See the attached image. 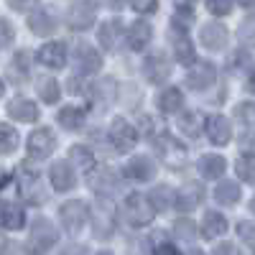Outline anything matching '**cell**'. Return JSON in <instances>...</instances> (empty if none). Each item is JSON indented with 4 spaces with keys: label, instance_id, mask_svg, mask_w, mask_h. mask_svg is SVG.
<instances>
[{
    "label": "cell",
    "instance_id": "cell-13",
    "mask_svg": "<svg viewBox=\"0 0 255 255\" xmlns=\"http://www.w3.org/2000/svg\"><path fill=\"white\" fill-rule=\"evenodd\" d=\"M202 199H204V189H202L199 184H194V181L184 184V186L176 191V207H179L181 212H191L194 207H199Z\"/></svg>",
    "mask_w": 255,
    "mask_h": 255
},
{
    "label": "cell",
    "instance_id": "cell-16",
    "mask_svg": "<svg viewBox=\"0 0 255 255\" xmlns=\"http://www.w3.org/2000/svg\"><path fill=\"white\" fill-rule=\"evenodd\" d=\"M153 171H156L153 161L145 158V156H138L133 161H128V166H125V176H130L135 181H151L153 179Z\"/></svg>",
    "mask_w": 255,
    "mask_h": 255
},
{
    "label": "cell",
    "instance_id": "cell-46",
    "mask_svg": "<svg viewBox=\"0 0 255 255\" xmlns=\"http://www.w3.org/2000/svg\"><path fill=\"white\" fill-rule=\"evenodd\" d=\"M156 255H181V253H179L171 243H161V245L156 248Z\"/></svg>",
    "mask_w": 255,
    "mask_h": 255
},
{
    "label": "cell",
    "instance_id": "cell-55",
    "mask_svg": "<svg viewBox=\"0 0 255 255\" xmlns=\"http://www.w3.org/2000/svg\"><path fill=\"white\" fill-rule=\"evenodd\" d=\"M97 255H113V253H108V250H105V253H97Z\"/></svg>",
    "mask_w": 255,
    "mask_h": 255
},
{
    "label": "cell",
    "instance_id": "cell-2",
    "mask_svg": "<svg viewBox=\"0 0 255 255\" xmlns=\"http://www.w3.org/2000/svg\"><path fill=\"white\" fill-rule=\"evenodd\" d=\"M56 243V227L46 220V217H38L33 222L31 230V243H28V253L31 255H46Z\"/></svg>",
    "mask_w": 255,
    "mask_h": 255
},
{
    "label": "cell",
    "instance_id": "cell-14",
    "mask_svg": "<svg viewBox=\"0 0 255 255\" xmlns=\"http://www.w3.org/2000/svg\"><path fill=\"white\" fill-rule=\"evenodd\" d=\"M90 186L95 191H100V194H110V191H115V186H118V174L113 171V168H92Z\"/></svg>",
    "mask_w": 255,
    "mask_h": 255
},
{
    "label": "cell",
    "instance_id": "cell-23",
    "mask_svg": "<svg viewBox=\"0 0 255 255\" xmlns=\"http://www.w3.org/2000/svg\"><path fill=\"white\" fill-rule=\"evenodd\" d=\"M145 77L148 79H151L153 84H158V82H166V77L168 74H171V67H168V61L158 54V56H151V59H148L145 61Z\"/></svg>",
    "mask_w": 255,
    "mask_h": 255
},
{
    "label": "cell",
    "instance_id": "cell-51",
    "mask_svg": "<svg viewBox=\"0 0 255 255\" xmlns=\"http://www.w3.org/2000/svg\"><path fill=\"white\" fill-rule=\"evenodd\" d=\"M110 5H113V8H120V5H123V0H110Z\"/></svg>",
    "mask_w": 255,
    "mask_h": 255
},
{
    "label": "cell",
    "instance_id": "cell-24",
    "mask_svg": "<svg viewBox=\"0 0 255 255\" xmlns=\"http://www.w3.org/2000/svg\"><path fill=\"white\" fill-rule=\"evenodd\" d=\"M0 222L5 230H20L23 227V209L15 207L13 202H3L0 207Z\"/></svg>",
    "mask_w": 255,
    "mask_h": 255
},
{
    "label": "cell",
    "instance_id": "cell-21",
    "mask_svg": "<svg viewBox=\"0 0 255 255\" xmlns=\"http://www.w3.org/2000/svg\"><path fill=\"white\" fill-rule=\"evenodd\" d=\"M227 168V161L217 153H209V156H202L199 158V171L204 179H220Z\"/></svg>",
    "mask_w": 255,
    "mask_h": 255
},
{
    "label": "cell",
    "instance_id": "cell-32",
    "mask_svg": "<svg viewBox=\"0 0 255 255\" xmlns=\"http://www.w3.org/2000/svg\"><path fill=\"white\" fill-rule=\"evenodd\" d=\"M174 51H176V59H179L181 64H191V61L197 59L194 46H191V41L186 38V31H181L179 38H174Z\"/></svg>",
    "mask_w": 255,
    "mask_h": 255
},
{
    "label": "cell",
    "instance_id": "cell-30",
    "mask_svg": "<svg viewBox=\"0 0 255 255\" xmlns=\"http://www.w3.org/2000/svg\"><path fill=\"white\" fill-rule=\"evenodd\" d=\"M179 128H181V133H186L189 138H197L202 133V128H204V118L194 110H189L179 118Z\"/></svg>",
    "mask_w": 255,
    "mask_h": 255
},
{
    "label": "cell",
    "instance_id": "cell-41",
    "mask_svg": "<svg viewBox=\"0 0 255 255\" xmlns=\"http://www.w3.org/2000/svg\"><path fill=\"white\" fill-rule=\"evenodd\" d=\"M238 118L243 123H255V105L253 102H240L238 105Z\"/></svg>",
    "mask_w": 255,
    "mask_h": 255
},
{
    "label": "cell",
    "instance_id": "cell-15",
    "mask_svg": "<svg viewBox=\"0 0 255 255\" xmlns=\"http://www.w3.org/2000/svg\"><path fill=\"white\" fill-rule=\"evenodd\" d=\"M8 115L18 123H33V120H38V108H36V102L18 97L8 105Z\"/></svg>",
    "mask_w": 255,
    "mask_h": 255
},
{
    "label": "cell",
    "instance_id": "cell-42",
    "mask_svg": "<svg viewBox=\"0 0 255 255\" xmlns=\"http://www.w3.org/2000/svg\"><path fill=\"white\" fill-rule=\"evenodd\" d=\"M13 36H15L13 26L8 23L5 18H0V46H8L10 41H13Z\"/></svg>",
    "mask_w": 255,
    "mask_h": 255
},
{
    "label": "cell",
    "instance_id": "cell-17",
    "mask_svg": "<svg viewBox=\"0 0 255 255\" xmlns=\"http://www.w3.org/2000/svg\"><path fill=\"white\" fill-rule=\"evenodd\" d=\"M51 184L56 191H69L74 186V171L67 161H56L51 166Z\"/></svg>",
    "mask_w": 255,
    "mask_h": 255
},
{
    "label": "cell",
    "instance_id": "cell-1",
    "mask_svg": "<svg viewBox=\"0 0 255 255\" xmlns=\"http://www.w3.org/2000/svg\"><path fill=\"white\" fill-rule=\"evenodd\" d=\"M123 212H125L128 222L135 225V227H145V225H151V222H153V217H156V207L151 204V199H148L145 194H138V191L125 199Z\"/></svg>",
    "mask_w": 255,
    "mask_h": 255
},
{
    "label": "cell",
    "instance_id": "cell-8",
    "mask_svg": "<svg viewBox=\"0 0 255 255\" xmlns=\"http://www.w3.org/2000/svg\"><path fill=\"white\" fill-rule=\"evenodd\" d=\"M199 41L209 51H222L227 46V41H230V33L222 23H204L202 33H199Z\"/></svg>",
    "mask_w": 255,
    "mask_h": 255
},
{
    "label": "cell",
    "instance_id": "cell-6",
    "mask_svg": "<svg viewBox=\"0 0 255 255\" xmlns=\"http://www.w3.org/2000/svg\"><path fill=\"white\" fill-rule=\"evenodd\" d=\"M95 15H97V5L90 3V0H79V3L72 5V10H69V26H72V31H87V28H92Z\"/></svg>",
    "mask_w": 255,
    "mask_h": 255
},
{
    "label": "cell",
    "instance_id": "cell-5",
    "mask_svg": "<svg viewBox=\"0 0 255 255\" xmlns=\"http://www.w3.org/2000/svg\"><path fill=\"white\" fill-rule=\"evenodd\" d=\"M110 138H113V145L118 148L120 153H128L133 151V145L138 140V130L123 118H115L113 125H110Z\"/></svg>",
    "mask_w": 255,
    "mask_h": 255
},
{
    "label": "cell",
    "instance_id": "cell-19",
    "mask_svg": "<svg viewBox=\"0 0 255 255\" xmlns=\"http://www.w3.org/2000/svg\"><path fill=\"white\" fill-rule=\"evenodd\" d=\"M120 26L123 20H108V23H102L100 31H97V38H100V46L108 49V51H115L118 49V41H120Z\"/></svg>",
    "mask_w": 255,
    "mask_h": 255
},
{
    "label": "cell",
    "instance_id": "cell-47",
    "mask_svg": "<svg viewBox=\"0 0 255 255\" xmlns=\"http://www.w3.org/2000/svg\"><path fill=\"white\" fill-rule=\"evenodd\" d=\"M215 255H235V245H230V243H222V245H217Z\"/></svg>",
    "mask_w": 255,
    "mask_h": 255
},
{
    "label": "cell",
    "instance_id": "cell-52",
    "mask_svg": "<svg viewBox=\"0 0 255 255\" xmlns=\"http://www.w3.org/2000/svg\"><path fill=\"white\" fill-rule=\"evenodd\" d=\"M189 255H204V253H202V250H191Z\"/></svg>",
    "mask_w": 255,
    "mask_h": 255
},
{
    "label": "cell",
    "instance_id": "cell-28",
    "mask_svg": "<svg viewBox=\"0 0 255 255\" xmlns=\"http://www.w3.org/2000/svg\"><path fill=\"white\" fill-rule=\"evenodd\" d=\"M215 199L220 204H227V207L238 204L240 202V186L235 181H220L217 189H215Z\"/></svg>",
    "mask_w": 255,
    "mask_h": 255
},
{
    "label": "cell",
    "instance_id": "cell-36",
    "mask_svg": "<svg viewBox=\"0 0 255 255\" xmlns=\"http://www.w3.org/2000/svg\"><path fill=\"white\" fill-rule=\"evenodd\" d=\"M38 95H41V100L44 102H56L59 100V95H61V90H59V82L56 79H51V77H46V79H41L38 82Z\"/></svg>",
    "mask_w": 255,
    "mask_h": 255
},
{
    "label": "cell",
    "instance_id": "cell-34",
    "mask_svg": "<svg viewBox=\"0 0 255 255\" xmlns=\"http://www.w3.org/2000/svg\"><path fill=\"white\" fill-rule=\"evenodd\" d=\"M151 204L158 209V212H163V209H168V207H176V191H171L168 186H158L156 191H153V197H151Z\"/></svg>",
    "mask_w": 255,
    "mask_h": 255
},
{
    "label": "cell",
    "instance_id": "cell-10",
    "mask_svg": "<svg viewBox=\"0 0 255 255\" xmlns=\"http://www.w3.org/2000/svg\"><path fill=\"white\" fill-rule=\"evenodd\" d=\"M36 61L38 64H44V67L49 69H61L64 64H67V46L64 44H46V46H41L38 54H36Z\"/></svg>",
    "mask_w": 255,
    "mask_h": 255
},
{
    "label": "cell",
    "instance_id": "cell-7",
    "mask_svg": "<svg viewBox=\"0 0 255 255\" xmlns=\"http://www.w3.org/2000/svg\"><path fill=\"white\" fill-rule=\"evenodd\" d=\"M54 145H56L54 133L49 128H38V130H33L31 138H28V153H31V158H49Z\"/></svg>",
    "mask_w": 255,
    "mask_h": 255
},
{
    "label": "cell",
    "instance_id": "cell-45",
    "mask_svg": "<svg viewBox=\"0 0 255 255\" xmlns=\"http://www.w3.org/2000/svg\"><path fill=\"white\" fill-rule=\"evenodd\" d=\"M38 3V0H8V5L13 8V10H28V8H33Z\"/></svg>",
    "mask_w": 255,
    "mask_h": 255
},
{
    "label": "cell",
    "instance_id": "cell-43",
    "mask_svg": "<svg viewBox=\"0 0 255 255\" xmlns=\"http://www.w3.org/2000/svg\"><path fill=\"white\" fill-rule=\"evenodd\" d=\"M158 5V0H133V10L135 13H153Z\"/></svg>",
    "mask_w": 255,
    "mask_h": 255
},
{
    "label": "cell",
    "instance_id": "cell-44",
    "mask_svg": "<svg viewBox=\"0 0 255 255\" xmlns=\"http://www.w3.org/2000/svg\"><path fill=\"white\" fill-rule=\"evenodd\" d=\"M135 130H138L140 135H151V130H153V120L148 118V115H140V118H138V125H135Z\"/></svg>",
    "mask_w": 255,
    "mask_h": 255
},
{
    "label": "cell",
    "instance_id": "cell-12",
    "mask_svg": "<svg viewBox=\"0 0 255 255\" xmlns=\"http://www.w3.org/2000/svg\"><path fill=\"white\" fill-rule=\"evenodd\" d=\"M115 232V212L108 202H102L95 212V235L102 238V240H108L110 235Z\"/></svg>",
    "mask_w": 255,
    "mask_h": 255
},
{
    "label": "cell",
    "instance_id": "cell-33",
    "mask_svg": "<svg viewBox=\"0 0 255 255\" xmlns=\"http://www.w3.org/2000/svg\"><path fill=\"white\" fill-rule=\"evenodd\" d=\"M235 168H238V176H240L243 181L255 184V156H253V153H243V156L238 158Z\"/></svg>",
    "mask_w": 255,
    "mask_h": 255
},
{
    "label": "cell",
    "instance_id": "cell-49",
    "mask_svg": "<svg viewBox=\"0 0 255 255\" xmlns=\"http://www.w3.org/2000/svg\"><path fill=\"white\" fill-rule=\"evenodd\" d=\"M248 90L255 95V72H253V74H250V79H248Z\"/></svg>",
    "mask_w": 255,
    "mask_h": 255
},
{
    "label": "cell",
    "instance_id": "cell-40",
    "mask_svg": "<svg viewBox=\"0 0 255 255\" xmlns=\"http://www.w3.org/2000/svg\"><path fill=\"white\" fill-rule=\"evenodd\" d=\"M207 10L212 15H227L232 10V0H207Z\"/></svg>",
    "mask_w": 255,
    "mask_h": 255
},
{
    "label": "cell",
    "instance_id": "cell-37",
    "mask_svg": "<svg viewBox=\"0 0 255 255\" xmlns=\"http://www.w3.org/2000/svg\"><path fill=\"white\" fill-rule=\"evenodd\" d=\"M238 36H240V41L245 46H250V49H255V15H248L243 23H240V31H238Z\"/></svg>",
    "mask_w": 255,
    "mask_h": 255
},
{
    "label": "cell",
    "instance_id": "cell-53",
    "mask_svg": "<svg viewBox=\"0 0 255 255\" xmlns=\"http://www.w3.org/2000/svg\"><path fill=\"white\" fill-rule=\"evenodd\" d=\"M250 212H253V215H255V199L250 202Z\"/></svg>",
    "mask_w": 255,
    "mask_h": 255
},
{
    "label": "cell",
    "instance_id": "cell-38",
    "mask_svg": "<svg viewBox=\"0 0 255 255\" xmlns=\"http://www.w3.org/2000/svg\"><path fill=\"white\" fill-rule=\"evenodd\" d=\"M238 235H240V240H243L248 248L255 250V225H253V222H240V225H238Z\"/></svg>",
    "mask_w": 255,
    "mask_h": 255
},
{
    "label": "cell",
    "instance_id": "cell-18",
    "mask_svg": "<svg viewBox=\"0 0 255 255\" xmlns=\"http://www.w3.org/2000/svg\"><path fill=\"white\" fill-rule=\"evenodd\" d=\"M151 36H153L151 26H148L145 20H135V23L128 28V44H130L133 51H143L148 46V41H151Z\"/></svg>",
    "mask_w": 255,
    "mask_h": 255
},
{
    "label": "cell",
    "instance_id": "cell-48",
    "mask_svg": "<svg viewBox=\"0 0 255 255\" xmlns=\"http://www.w3.org/2000/svg\"><path fill=\"white\" fill-rule=\"evenodd\" d=\"M69 92H72V95H82V92H84V90H82V82H79L77 77L69 79Z\"/></svg>",
    "mask_w": 255,
    "mask_h": 255
},
{
    "label": "cell",
    "instance_id": "cell-29",
    "mask_svg": "<svg viewBox=\"0 0 255 255\" xmlns=\"http://www.w3.org/2000/svg\"><path fill=\"white\" fill-rule=\"evenodd\" d=\"M28 28L36 33V36H49L54 31V20L46 10H36L28 15Z\"/></svg>",
    "mask_w": 255,
    "mask_h": 255
},
{
    "label": "cell",
    "instance_id": "cell-25",
    "mask_svg": "<svg viewBox=\"0 0 255 255\" xmlns=\"http://www.w3.org/2000/svg\"><path fill=\"white\" fill-rule=\"evenodd\" d=\"M69 163L77 168V171H92V168H95V156H92L90 148L74 145L69 151Z\"/></svg>",
    "mask_w": 255,
    "mask_h": 255
},
{
    "label": "cell",
    "instance_id": "cell-9",
    "mask_svg": "<svg viewBox=\"0 0 255 255\" xmlns=\"http://www.w3.org/2000/svg\"><path fill=\"white\" fill-rule=\"evenodd\" d=\"M217 79V69H215V64H209V61H199L194 69L189 72L186 77V84L191 90H207L209 84H215Z\"/></svg>",
    "mask_w": 255,
    "mask_h": 255
},
{
    "label": "cell",
    "instance_id": "cell-3",
    "mask_svg": "<svg viewBox=\"0 0 255 255\" xmlns=\"http://www.w3.org/2000/svg\"><path fill=\"white\" fill-rule=\"evenodd\" d=\"M156 153H158V158H161L166 166H171V168H176V166H181V163L186 161V148H184L174 135H168V133L158 135V140H156Z\"/></svg>",
    "mask_w": 255,
    "mask_h": 255
},
{
    "label": "cell",
    "instance_id": "cell-11",
    "mask_svg": "<svg viewBox=\"0 0 255 255\" xmlns=\"http://www.w3.org/2000/svg\"><path fill=\"white\" fill-rule=\"evenodd\" d=\"M207 135L215 145H227L232 138V125L225 115H212L207 120Z\"/></svg>",
    "mask_w": 255,
    "mask_h": 255
},
{
    "label": "cell",
    "instance_id": "cell-39",
    "mask_svg": "<svg viewBox=\"0 0 255 255\" xmlns=\"http://www.w3.org/2000/svg\"><path fill=\"white\" fill-rule=\"evenodd\" d=\"M176 235L181 240H194L197 238V225L191 222V220H179L176 222Z\"/></svg>",
    "mask_w": 255,
    "mask_h": 255
},
{
    "label": "cell",
    "instance_id": "cell-35",
    "mask_svg": "<svg viewBox=\"0 0 255 255\" xmlns=\"http://www.w3.org/2000/svg\"><path fill=\"white\" fill-rule=\"evenodd\" d=\"M15 145H18V130H13L5 123H0V153L5 156V153L15 151Z\"/></svg>",
    "mask_w": 255,
    "mask_h": 255
},
{
    "label": "cell",
    "instance_id": "cell-26",
    "mask_svg": "<svg viewBox=\"0 0 255 255\" xmlns=\"http://www.w3.org/2000/svg\"><path fill=\"white\" fill-rule=\"evenodd\" d=\"M181 105H184V95H181V90H176V87H166V90L158 95V108H161L163 113H179Z\"/></svg>",
    "mask_w": 255,
    "mask_h": 255
},
{
    "label": "cell",
    "instance_id": "cell-27",
    "mask_svg": "<svg viewBox=\"0 0 255 255\" xmlns=\"http://www.w3.org/2000/svg\"><path fill=\"white\" fill-rule=\"evenodd\" d=\"M28 61H31L28 51H18V54H15V59L10 61L8 77H10L13 82H26V79H28V74H31V69H28Z\"/></svg>",
    "mask_w": 255,
    "mask_h": 255
},
{
    "label": "cell",
    "instance_id": "cell-50",
    "mask_svg": "<svg viewBox=\"0 0 255 255\" xmlns=\"http://www.w3.org/2000/svg\"><path fill=\"white\" fill-rule=\"evenodd\" d=\"M82 253H84V248H77V250L69 248V250H67V255H82Z\"/></svg>",
    "mask_w": 255,
    "mask_h": 255
},
{
    "label": "cell",
    "instance_id": "cell-54",
    "mask_svg": "<svg viewBox=\"0 0 255 255\" xmlns=\"http://www.w3.org/2000/svg\"><path fill=\"white\" fill-rule=\"evenodd\" d=\"M3 92H5V90H3V82H0V97H3Z\"/></svg>",
    "mask_w": 255,
    "mask_h": 255
},
{
    "label": "cell",
    "instance_id": "cell-31",
    "mask_svg": "<svg viewBox=\"0 0 255 255\" xmlns=\"http://www.w3.org/2000/svg\"><path fill=\"white\" fill-rule=\"evenodd\" d=\"M82 123H84V110L72 108V105L59 110V125L67 128V130H77V128H82Z\"/></svg>",
    "mask_w": 255,
    "mask_h": 255
},
{
    "label": "cell",
    "instance_id": "cell-4",
    "mask_svg": "<svg viewBox=\"0 0 255 255\" xmlns=\"http://www.w3.org/2000/svg\"><path fill=\"white\" fill-rule=\"evenodd\" d=\"M87 204L79 202V199H72L67 204H61V225L67 227V232H72V235H77V232L84 227V222H87Z\"/></svg>",
    "mask_w": 255,
    "mask_h": 255
},
{
    "label": "cell",
    "instance_id": "cell-20",
    "mask_svg": "<svg viewBox=\"0 0 255 255\" xmlns=\"http://www.w3.org/2000/svg\"><path fill=\"white\" fill-rule=\"evenodd\" d=\"M225 232H227V220L220 215V212H207L204 222H202V235L215 240V238L225 235Z\"/></svg>",
    "mask_w": 255,
    "mask_h": 255
},
{
    "label": "cell",
    "instance_id": "cell-22",
    "mask_svg": "<svg viewBox=\"0 0 255 255\" xmlns=\"http://www.w3.org/2000/svg\"><path fill=\"white\" fill-rule=\"evenodd\" d=\"M77 64L82 72H97L102 67V59H100L97 49H92L87 44H79L77 46Z\"/></svg>",
    "mask_w": 255,
    "mask_h": 255
}]
</instances>
